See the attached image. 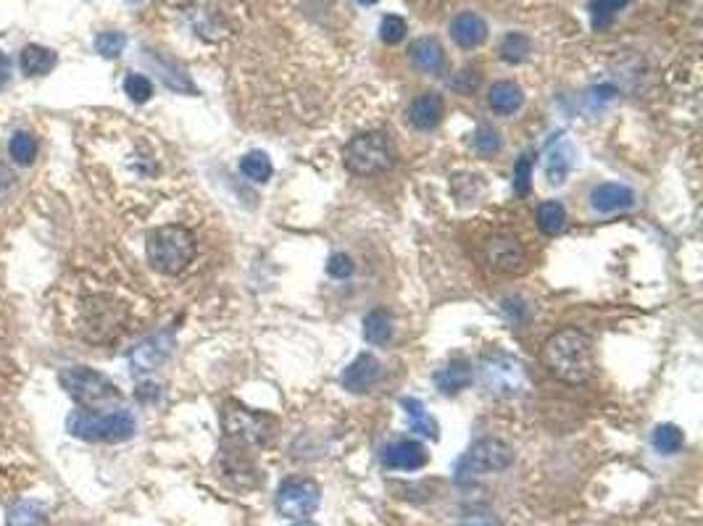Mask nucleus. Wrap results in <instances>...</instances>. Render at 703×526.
Listing matches in <instances>:
<instances>
[{"label": "nucleus", "instance_id": "22", "mask_svg": "<svg viewBox=\"0 0 703 526\" xmlns=\"http://www.w3.org/2000/svg\"><path fill=\"white\" fill-rule=\"evenodd\" d=\"M19 63H21V71L27 77H43V74H50L58 63L55 53L50 48H43V46H27L21 50L19 55Z\"/></svg>", "mask_w": 703, "mask_h": 526}, {"label": "nucleus", "instance_id": "8", "mask_svg": "<svg viewBox=\"0 0 703 526\" xmlns=\"http://www.w3.org/2000/svg\"><path fill=\"white\" fill-rule=\"evenodd\" d=\"M514 463V450L509 442L504 439H477L467 453L462 455V461L456 463V481L459 484H469L474 479L490 477L498 472H506Z\"/></svg>", "mask_w": 703, "mask_h": 526}, {"label": "nucleus", "instance_id": "30", "mask_svg": "<svg viewBox=\"0 0 703 526\" xmlns=\"http://www.w3.org/2000/svg\"><path fill=\"white\" fill-rule=\"evenodd\" d=\"M38 150H40V145L35 140V135H30V132H16L8 143V153L19 166H32L35 158H38Z\"/></svg>", "mask_w": 703, "mask_h": 526}, {"label": "nucleus", "instance_id": "13", "mask_svg": "<svg viewBox=\"0 0 703 526\" xmlns=\"http://www.w3.org/2000/svg\"><path fill=\"white\" fill-rule=\"evenodd\" d=\"M382 380V361L372 355V353H361L356 355L340 374V384L348 389V392H369L377 382Z\"/></svg>", "mask_w": 703, "mask_h": 526}, {"label": "nucleus", "instance_id": "10", "mask_svg": "<svg viewBox=\"0 0 703 526\" xmlns=\"http://www.w3.org/2000/svg\"><path fill=\"white\" fill-rule=\"evenodd\" d=\"M485 263L493 271H498V274L514 277V274H524L527 271L529 255H527L524 242L516 235L498 232V235L487 238V242H485Z\"/></svg>", "mask_w": 703, "mask_h": 526}, {"label": "nucleus", "instance_id": "20", "mask_svg": "<svg viewBox=\"0 0 703 526\" xmlns=\"http://www.w3.org/2000/svg\"><path fill=\"white\" fill-rule=\"evenodd\" d=\"M435 384L443 395H459L462 389H467L471 384V363L464 358H456L451 363H445L437 374H435Z\"/></svg>", "mask_w": 703, "mask_h": 526}, {"label": "nucleus", "instance_id": "29", "mask_svg": "<svg viewBox=\"0 0 703 526\" xmlns=\"http://www.w3.org/2000/svg\"><path fill=\"white\" fill-rule=\"evenodd\" d=\"M651 442H654V447H656L661 455H674V453L682 450L685 434H682L680 427H674V424H658L656 430H654Z\"/></svg>", "mask_w": 703, "mask_h": 526}, {"label": "nucleus", "instance_id": "28", "mask_svg": "<svg viewBox=\"0 0 703 526\" xmlns=\"http://www.w3.org/2000/svg\"><path fill=\"white\" fill-rule=\"evenodd\" d=\"M630 0H590V21L596 32L609 29L622 8H627Z\"/></svg>", "mask_w": 703, "mask_h": 526}, {"label": "nucleus", "instance_id": "14", "mask_svg": "<svg viewBox=\"0 0 703 526\" xmlns=\"http://www.w3.org/2000/svg\"><path fill=\"white\" fill-rule=\"evenodd\" d=\"M487 32H490L487 21L479 13H474V11H464V13H459L451 21V38H453V43L459 48L464 50L479 48L487 40Z\"/></svg>", "mask_w": 703, "mask_h": 526}, {"label": "nucleus", "instance_id": "38", "mask_svg": "<svg viewBox=\"0 0 703 526\" xmlns=\"http://www.w3.org/2000/svg\"><path fill=\"white\" fill-rule=\"evenodd\" d=\"M13 188H16V171L8 163L0 161V203L8 200V195L13 192Z\"/></svg>", "mask_w": 703, "mask_h": 526}, {"label": "nucleus", "instance_id": "11", "mask_svg": "<svg viewBox=\"0 0 703 526\" xmlns=\"http://www.w3.org/2000/svg\"><path fill=\"white\" fill-rule=\"evenodd\" d=\"M174 350V332L172 330H164L158 335L148 337L140 347H135L130 363H132V374L142 377V374H150L156 369H161L166 363V358L172 355Z\"/></svg>", "mask_w": 703, "mask_h": 526}, {"label": "nucleus", "instance_id": "7", "mask_svg": "<svg viewBox=\"0 0 703 526\" xmlns=\"http://www.w3.org/2000/svg\"><path fill=\"white\" fill-rule=\"evenodd\" d=\"M477 374H479V384H482L485 395L498 397V400H509V397L521 395V389L527 384L524 363L516 355H509L504 350L487 353L479 361Z\"/></svg>", "mask_w": 703, "mask_h": 526}, {"label": "nucleus", "instance_id": "36", "mask_svg": "<svg viewBox=\"0 0 703 526\" xmlns=\"http://www.w3.org/2000/svg\"><path fill=\"white\" fill-rule=\"evenodd\" d=\"M124 93L130 96V100H135V103H148V100L153 97V85H150V79L142 77V74H130V77L124 79Z\"/></svg>", "mask_w": 703, "mask_h": 526}, {"label": "nucleus", "instance_id": "4", "mask_svg": "<svg viewBox=\"0 0 703 526\" xmlns=\"http://www.w3.org/2000/svg\"><path fill=\"white\" fill-rule=\"evenodd\" d=\"M222 430L234 445L267 447L277 434V419L261 411H250L237 400H227L222 405Z\"/></svg>", "mask_w": 703, "mask_h": 526}, {"label": "nucleus", "instance_id": "17", "mask_svg": "<svg viewBox=\"0 0 703 526\" xmlns=\"http://www.w3.org/2000/svg\"><path fill=\"white\" fill-rule=\"evenodd\" d=\"M443 116H445V100L437 93H422L419 97H414L409 108V121L422 132L435 129L443 121Z\"/></svg>", "mask_w": 703, "mask_h": 526}, {"label": "nucleus", "instance_id": "24", "mask_svg": "<svg viewBox=\"0 0 703 526\" xmlns=\"http://www.w3.org/2000/svg\"><path fill=\"white\" fill-rule=\"evenodd\" d=\"M403 408H406V413H409L411 431H419V434L429 437V439H437V437H440V427H437V422L427 413L422 400H417V397H403Z\"/></svg>", "mask_w": 703, "mask_h": 526}, {"label": "nucleus", "instance_id": "40", "mask_svg": "<svg viewBox=\"0 0 703 526\" xmlns=\"http://www.w3.org/2000/svg\"><path fill=\"white\" fill-rule=\"evenodd\" d=\"M462 526H498L495 516L493 513H467V519L462 522Z\"/></svg>", "mask_w": 703, "mask_h": 526}, {"label": "nucleus", "instance_id": "42", "mask_svg": "<svg viewBox=\"0 0 703 526\" xmlns=\"http://www.w3.org/2000/svg\"><path fill=\"white\" fill-rule=\"evenodd\" d=\"M361 5H375V3H379V0H359Z\"/></svg>", "mask_w": 703, "mask_h": 526}, {"label": "nucleus", "instance_id": "23", "mask_svg": "<svg viewBox=\"0 0 703 526\" xmlns=\"http://www.w3.org/2000/svg\"><path fill=\"white\" fill-rule=\"evenodd\" d=\"M535 221H538V230L548 238H556L562 235L563 227H566V208H563L559 200H546L538 205L535 211Z\"/></svg>", "mask_w": 703, "mask_h": 526}, {"label": "nucleus", "instance_id": "35", "mask_svg": "<svg viewBox=\"0 0 703 526\" xmlns=\"http://www.w3.org/2000/svg\"><path fill=\"white\" fill-rule=\"evenodd\" d=\"M532 171H535V161L532 155H521L514 166V192L516 195H529L532 190Z\"/></svg>", "mask_w": 703, "mask_h": 526}, {"label": "nucleus", "instance_id": "37", "mask_svg": "<svg viewBox=\"0 0 703 526\" xmlns=\"http://www.w3.org/2000/svg\"><path fill=\"white\" fill-rule=\"evenodd\" d=\"M353 271H356V266H353V258H351V255H345V253H335V255H329V263H327L329 277H335V280H348Z\"/></svg>", "mask_w": 703, "mask_h": 526}, {"label": "nucleus", "instance_id": "21", "mask_svg": "<svg viewBox=\"0 0 703 526\" xmlns=\"http://www.w3.org/2000/svg\"><path fill=\"white\" fill-rule=\"evenodd\" d=\"M487 105L501 113V116H512L516 113L521 105H524V90L514 85V82H495L490 88V96H487Z\"/></svg>", "mask_w": 703, "mask_h": 526}, {"label": "nucleus", "instance_id": "26", "mask_svg": "<svg viewBox=\"0 0 703 526\" xmlns=\"http://www.w3.org/2000/svg\"><path fill=\"white\" fill-rule=\"evenodd\" d=\"M390 337H393V316L387 311L377 308L364 319V339L369 345H385V342H390Z\"/></svg>", "mask_w": 703, "mask_h": 526}, {"label": "nucleus", "instance_id": "33", "mask_svg": "<svg viewBox=\"0 0 703 526\" xmlns=\"http://www.w3.org/2000/svg\"><path fill=\"white\" fill-rule=\"evenodd\" d=\"M406 32H409V24H406L403 16L387 13V16L379 21V40H382L385 46H398V43H403Z\"/></svg>", "mask_w": 703, "mask_h": 526}, {"label": "nucleus", "instance_id": "19", "mask_svg": "<svg viewBox=\"0 0 703 526\" xmlns=\"http://www.w3.org/2000/svg\"><path fill=\"white\" fill-rule=\"evenodd\" d=\"M256 474H258L256 466L240 453V445L234 450H222V477L230 479L233 487H240V489L253 487L258 481Z\"/></svg>", "mask_w": 703, "mask_h": 526}, {"label": "nucleus", "instance_id": "12", "mask_svg": "<svg viewBox=\"0 0 703 526\" xmlns=\"http://www.w3.org/2000/svg\"><path fill=\"white\" fill-rule=\"evenodd\" d=\"M379 461L385 469H398V472H419L429 463V453L422 442L417 439H398L393 445H385L379 453Z\"/></svg>", "mask_w": 703, "mask_h": 526}, {"label": "nucleus", "instance_id": "25", "mask_svg": "<svg viewBox=\"0 0 703 526\" xmlns=\"http://www.w3.org/2000/svg\"><path fill=\"white\" fill-rule=\"evenodd\" d=\"M240 171H242L250 182L264 185V182L272 180L275 166H272V161H269L267 153H261V150H250V153H245V155L240 158Z\"/></svg>", "mask_w": 703, "mask_h": 526}, {"label": "nucleus", "instance_id": "43", "mask_svg": "<svg viewBox=\"0 0 703 526\" xmlns=\"http://www.w3.org/2000/svg\"><path fill=\"white\" fill-rule=\"evenodd\" d=\"M295 526H317V524H309V522H301V524H295Z\"/></svg>", "mask_w": 703, "mask_h": 526}, {"label": "nucleus", "instance_id": "16", "mask_svg": "<svg viewBox=\"0 0 703 526\" xmlns=\"http://www.w3.org/2000/svg\"><path fill=\"white\" fill-rule=\"evenodd\" d=\"M635 205V192L627 185H616V182H606L598 185L590 192V208L596 213H614V211H627Z\"/></svg>", "mask_w": 703, "mask_h": 526}, {"label": "nucleus", "instance_id": "3", "mask_svg": "<svg viewBox=\"0 0 703 526\" xmlns=\"http://www.w3.org/2000/svg\"><path fill=\"white\" fill-rule=\"evenodd\" d=\"M343 163L356 177H377L395 166V147L385 132H361L343 147Z\"/></svg>", "mask_w": 703, "mask_h": 526}, {"label": "nucleus", "instance_id": "5", "mask_svg": "<svg viewBox=\"0 0 703 526\" xmlns=\"http://www.w3.org/2000/svg\"><path fill=\"white\" fill-rule=\"evenodd\" d=\"M58 384L85 411H97V408H106V405H114V403L122 400L119 387L111 382L106 374L95 372L90 366H69V369H64L58 374Z\"/></svg>", "mask_w": 703, "mask_h": 526}, {"label": "nucleus", "instance_id": "6", "mask_svg": "<svg viewBox=\"0 0 703 526\" xmlns=\"http://www.w3.org/2000/svg\"><path fill=\"white\" fill-rule=\"evenodd\" d=\"M69 431L85 442H127L135 437L138 422L127 411L95 413V411H74L66 422Z\"/></svg>", "mask_w": 703, "mask_h": 526}, {"label": "nucleus", "instance_id": "9", "mask_svg": "<svg viewBox=\"0 0 703 526\" xmlns=\"http://www.w3.org/2000/svg\"><path fill=\"white\" fill-rule=\"evenodd\" d=\"M322 503V489L314 479L306 477H290L277 487V497L275 505L284 519H295V522H306L309 516L317 513Z\"/></svg>", "mask_w": 703, "mask_h": 526}, {"label": "nucleus", "instance_id": "1", "mask_svg": "<svg viewBox=\"0 0 703 526\" xmlns=\"http://www.w3.org/2000/svg\"><path fill=\"white\" fill-rule=\"evenodd\" d=\"M540 361L563 384H585L596 377V345L582 330L566 327L543 342Z\"/></svg>", "mask_w": 703, "mask_h": 526}, {"label": "nucleus", "instance_id": "27", "mask_svg": "<svg viewBox=\"0 0 703 526\" xmlns=\"http://www.w3.org/2000/svg\"><path fill=\"white\" fill-rule=\"evenodd\" d=\"M46 508L35 500H21L8 511V526H43Z\"/></svg>", "mask_w": 703, "mask_h": 526}, {"label": "nucleus", "instance_id": "18", "mask_svg": "<svg viewBox=\"0 0 703 526\" xmlns=\"http://www.w3.org/2000/svg\"><path fill=\"white\" fill-rule=\"evenodd\" d=\"M411 63L424 74H440L445 69V50L435 38H419L409 46Z\"/></svg>", "mask_w": 703, "mask_h": 526}, {"label": "nucleus", "instance_id": "41", "mask_svg": "<svg viewBox=\"0 0 703 526\" xmlns=\"http://www.w3.org/2000/svg\"><path fill=\"white\" fill-rule=\"evenodd\" d=\"M8 79H11V58L0 50V90L8 85Z\"/></svg>", "mask_w": 703, "mask_h": 526}, {"label": "nucleus", "instance_id": "15", "mask_svg": "<svg viewBox=\"0 0 703 526\" xmlns=\"http://www.w3.org/2000/svg\"><path fill=\"white\" fill-rule=\"evenodd\" d=\"M574 163H577V150L572 147L569 140H563V135H559L548 145V153H546V180L551 185H563Z\"/></svg>", "mask_w": 703, "mask_h": 526}, {"label": "nucleus", "instance_id": "31", "mask_svg": "<svg viewBox=\"0 0 703 526\" xmlns=\"http://www.w3.org/2000/svg\"><path fill=\"white\" fill-rule=\"evenodd\" d=\"M501 58L506 63H521L527 61V55L532 53V40L521 32H509L504 40H501Z\"/></svg>", "mask_w": 703, "mask_h": 526}, {"label": "nucleus", "instance_id": "2", "mask_svg": "<svg viewBox=\"0 0 703 526\" xmlns=\"http://www.w3.org/2000/svg\"><path fill=\"white\" fill-rule=\"evenodd\" d=\"M195 250H198L195 235L182 224H164V227L153 230L145 239L148 263L164 277L182 274L192 263Z\"/></svg>", "mask_w": 703, "mask_h": 526}, {"label": "nucleus", "instance_id": "34", "mask_svg": "<svg viewBox=\"0 0 703 526\" xmlns=\"http://www.w3.org/2000/svg\"><path fill=\"white\" fill-rule=\"evenodd\" d=\"M127 48V38L122 32H100L95 38V50L103 55V58H119Z\"/></svg>", "mask_w": 703, "mask_h": 526}, {"label": "nucleus", "instance_id": "39", "mask_svg": "<svg viewBox=\"0 0 703 526\" xmlns=\"http://www.w3.org/2000/svg\"><path fill=\"white\" fill-rule=\"evenodd\" d=\"M616 97V88H611V85H601V88H593V90H588V103L596 108H601L604 103H611Z\"/></svg>", "mask_w": 703, "mask_h": 526}, {"label": "nucleus", "instance_id": "32", "mask_svg": "<svg viewBox=\"0 0 703 526\" xmlns=\"http://www.w3.org/2000/svg\"><path fill=\"white\" fill-rule=\"evenodd\" d=\"M471 145H474V150H477L482 158H493L495 153H501L504 138H501V132H498L495 127H490V124H479L477 132H474V138H471Z\"/></svg>", "mask_w": 703, "mask_h": 526}]
</instances>
